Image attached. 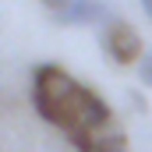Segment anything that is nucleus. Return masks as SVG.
Wrapping results in <instances>:
<instances>
[{
    "label": "nucleus",
    "mask_w": 152,
    "mask_h": 152,
    "mask_svg": "<svg viewBox=\"0 0 152 152\" xmlns=\"http://www.w3.org/2000/svg\"><path fill=\"white\" fill-rule=\"evenodd\" d=\"M103 53L113 60V64H120V67H138V60L145 57L142 53V36L124 21V18H110L106 21V28H103Z\"/></svg>",
    "instance_id": "2"
},
{
    "label": "nucleus",
    "mask_w": 152,
    "mask_h": 152,
    "mask_svg": "<svg viewBox=\"0 0 152 152\" xmlns=\"http://www.w3.org/2000/svg\"><path fill=\"white\" fill-rule=\"evenodd\" d=\"M75 145L81 152H127V142H124V134H81L75 138Z\"/></svg>",
    "instance_id": "4"
},
{
    "label": "nucleus",
    "mask_w": 152,
    "mask_h": 152,
    "mask_svg": "<svg viewBox=\"0 0 152 152\" xmlns=\"http://www.w3.org/2000/svg\"><path fill=\"white\" fill-rule=\"evenodd\" d=\"M134 71H138V81H142L145 88H152V50L138 60V67H134Z\"/></svg>",
    "instance_id": "5"
},
{
    "label": "nucleus",
    "mask_w": 152,
    "mask_h": 152,
    "mask_svg": "<svg viewBox=\"0 0 152 152\" xmlns=\"http://www.w3.org/2000/svg\"><path fill=\"white\" fill-rule=\"evenodd\" d=\"M138 4H142V11H145V18L152 21V0H138Z\"/></svg>",
    "instance_id": "7"
},
{
    "label": "nucleus",
    "mask_w": 152,
    "mask_h": 152,
    "mask_svg": "<svg viewBox=\"0 0 152 152\" xmlns=\"http://www.w3.org/2000/svg\"><path fill=\"white\" fill-rule=\"evenodd\" d=\"M46 11H53V14H64L67 7H71V0H39Z\"/></svg>",
    "instance_id": "6"
},
{
    "label": "nucleus",
    "mask_w": 152,
    "mask_h": 152,
    "mask_svg": "<svg viewBox=\"0 0 152 152\" xmlns=\"http://www.w3.org/2000/svg\"><path fill=\"white\" fill-rule=\"evenodd\" d=\"M32 106L46 124L60 127L71 142L106 127L113 120L110 103L96 88L81 85L57 64H39L32 71Z\"/></svg>",
    "instance_id": "1"
},
{
    "label": "nucleus",
    "mask_w": 152,
    "mask_h": 152,
    "mask_svg": "<svg viewBox=\"0 0 152 152\" xmlns=\"http://www.w3.org/2000/svg\"><path fill=\"white\" fill-rule=\"evenodd\" d=\"M113 14H110V4L106 0H71V7L64 14H57L60 25H106Z\"/></svg>",
    "instance_id": "3"
}]
</instances>
